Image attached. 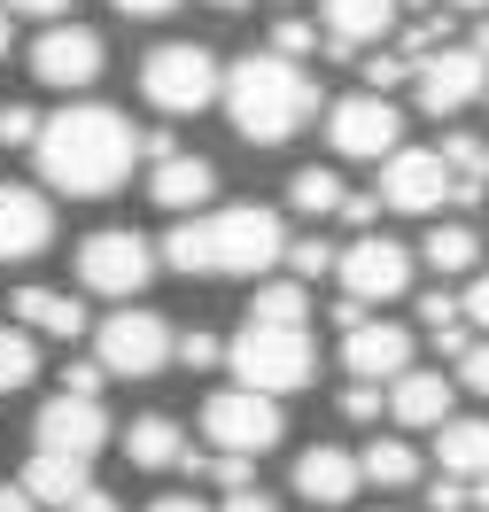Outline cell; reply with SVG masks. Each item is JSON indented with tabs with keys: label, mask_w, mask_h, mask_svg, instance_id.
<instances>
[{
	"label": "cell",
	"mask_w": 489,
	"mask_h": 512,
	"mask_svg": "<svg viewBox=\"0 0 489 512\" xmlns=\"http://www.w3.org/2000/svg\"><path fill=\"white\" fill-rule=\"evenodd\" d=\"M32 156H39V179L55 194L101 202V194H117L132 179V163H140V125H132L125 109H109V101H78V109H63V117L39 125Z\"/></svg>",
	"instance_id": "cell-1"
},
{
	"label": "cell",
	"mask_w": 489,
	"mask_h": 512,
	"mask_svg": "<svg viewBox=\"0 0 489 512\" xmlns=\"http://www.w3.org/2000/svg\"><path fill=\"white\" fill-rule=\"evenodd\" d=\"M156 256L187 280H264L280 256H288V225L257 210V202H233V210H195L156 241Z\"/></svg>",
	"instance_id": "cell-2"
},
{
	"label": "cell",
	"mask_w": 489,
	"mask_h": 512,
	"mask_svg": "<svg viewBox=\"0 0 489 512\" xmlns=\"http://www.w3.org/2000/svg\"><path fill=\"white\" fill-rule=\"evenodd\" d=\"M218 101H226L233 132H241L249 148H280V140H295V132L311 125L319 86H311V70L295 63V55L257 47V55H241V63L226 70V94Z\"/></svg>",
	"instance_id": "cell-3"
},
{
	"label": "cell",
	"mask_w": 489,
	"mask_h": 512,
	"mask_svg": "<svg viewBox=\"0 0 489 512\" xmlns=\"http://www.w3.org/2000/svg\"><path fill=\"white\" fill-rule=\"evenodd\" d=\"M226 373L241 388H264V396H295V388H311V373H319V342H311L303 326L249 319L226 342Z\"/></svg>",
	"instance_id": "cell-4"
},
{
	"label": "cell",
	"mask_w": 489,
	"mask_h": 512,
	"mask_svg": "<svg viewBox=\"0 0 489 512\" xmlns=\"http://www.w3.org/2000/svg\"><path fill=\"white\" fill-rule=\"evenodd\" d=\"M140 94L163 117H195V109H210V101L226 94V70L195 39H163V47H148V63H140Z\"/></svg>",
	"instance_id": "cell-5"
},
{
	"label": "cell",
	"mask_w": 489,
	"mask_h": 512,
	"mask_svg": "<svg viewBox=\"0 0 489 512\" xmlns=\"http://www.w3.org/2000/svg\"><path fill=\"white\" fill-rule=\"evenodd\" d=\"M156 241L148 233H132V225H101L78 241V288L86 295H109V303H132V295L156 280Z\"/></svg>",
	"instance_id": "cell-6"
},
{
	"label": "cell",
	"mask_w": 489,
	"mask_h": 512,
	"mask_svg": "<svg viewBox=\"0 0 489 512\" xmlns=\"http://www.w3.org/2000/svg\"><path fill=\"white\" fill-rule=\"evenodd\" d=\"M171 319L163 311H148V303H117L109 319L94 326V357L101 373H117V381H148V373H163L171 365Z\"/></svg>",
	"instance_id": "cell-7"
},
{
	"label": "cell",
	"mask_w": 489,
	"mask_h": 512,
	"mask_svg": "<svg viewBox=\"0 0 489 512\" xmlns=\"http://www.w3.org/2000/svg\"><path fill=\"white\" fill-rule=\"evenodd\" d=\"M280 435H288V412H280V396H264V388L233 381L202 404V443L210 450H249V458H264Z\"/></svg>",
	"instance_id": "cell-8"
},
{
	"label": "cell",
	"mask_w": 489,
	"mask_h": 512,
	"mask_svg": "<svg viewBox=\"0 0 489 512\" xmlns=\"http://www.w3.org/2000/svg\"><path fill=\"white\" fill-rule=\"evenodd\" d=\"M334 280H342V295L350 303H396V295L412 288V249L404 241H389V233H358L350 249L334 256Z\"/></svg>",
	"instance_id": "cell-9"
},
{
	"label": "cell",
	"mask_w": 489,
	"mask_h": 512,
	"mask_svg": "<svg viewBox=\"0 0 489 512\" xmlns=\"http://www.w3.org/2000/svg\"><path fill=\"white\" fill-rule=\"evenodd\" d=\"M109 63V47H101L94 24H47L32 39V78L39 86H55V94H86Z\"/></svg>",
	"instance_id": "cell-10"
},
{
	"label": "cell",
	"mask_w": 489,
	"mask_h": 512,
	"mask_svg": "<svg viewBox=\"0 0 489 512\" xmlns=\"http://www.w3.org/2000/svg\"><path fill=\"white\" fill-rule=\"evenodd\" d=\"M396 132H404V117H396L389 94H350L326 109V140H334V156H350V163L396 156Z\"/></svg>",
	"instance_id": "cell-11"
},
{
	"label": "cell",
	"mask_w": 489,
	"mask_h": 512,
	"mask_svg": "<svg viewBox=\"0 0 489 512\" xmlns=\"http://www.w3.org/2000/svg\"><path fill=\"white\" fill-rule=\"evenodd\" d=\"M412 86H420L427 117H458V109H474V101L489 94V55H474V47H435V55L412 70Z\"/></svg>",
	"instance_id": "cell-12"
},
{
	"label": "cell",
	"mask_w": 489,
	"mask_h": 512,
	"mask_svg": "<svg viewBox=\"0 0 489 512\" xmlns=\"http://www.w3.org/2000/svg\"><path fill=\"white\" fill-rule=\"evenodd\" d=\"M373 194L389 210H404V218H435L451 202V171H443L435 148H396V156H381V187Z\"/></svg>",
	"instance_id": "cell-13"
},
{
	"label": "cell",
	"mask_w": 489,
	"mask_h": 512,
	"mask_svg": "<svg viewBox=\"0 0 489 512\" xmlns=\"http://www.w3.org/2000/svg\"><path fill=\"white\" fill-rule=\"evenodd\" d=\"M109 443V412H101V396H47L32 419V450H70V458H94Z\"/></svg>",
	"instance_id": "cell-14"
},
{
	"label": "cell",
	"mask_w": 489,
	"mask_h": 512,
	"mask_svg": "<svg viewBox=\"0 0 489 512\" xmlns=\"http://www.w3.org/2000/svg\"><path fill=\"white\" fill-rule=\"evenodd\" d=\"M412 365V334L396 319H358V326H342V373L350 381H396Z\"/></svg>",
	"instance_id": "cell-15"
},
{
	"label": "cell",
	"mask_w": 489,
	"mask_h": 512,
	"mask_svg": "<svg viewBox=\"0 0 489 512\" xmlns=\"http://www.w3.org/2000/svg\"><path fill=\"white\" fill-rule=\"evenodd\" d=\"M55 241V210L47 194L24 187V179H0V264H24Z\"/></svg>",
	"instance_id": "cell-16"
},
{
	"label": "cell",
	"mask_w": 489,
	"mask_h": 512,
	"mask_svg": "<svg viewBox=\"0 0 489 512\" xmlns=\"http://www.w3.org/2000/svg\"><path fill=\"white\" fill-rule=\"evenodd\" d=\"M210 194H218V171L202 156H163V163H148V202L156 210H171V218H195V210H210Z\"/></svg>",
	"instance_id": "cell-17"
},
{
	"label": "cell",
	"mask_w": 489,
	"mask_h": 512,
	"mask_svg": "<svg viewBox=\"0 0 489 512\" xmlns=\"http://www.w3.org/2000/svg\"><path fill=\"white\" fill-rule=\"evenodd\" d=\"M358 458L350 450H334V443H311L303 458H295V497L303 505H350L358 497Z\"/></svg>",
	"instance_id": "cell-18"
},
{
	"label": "cell",
	"mask_w": 489,
	"mask_h": 512,
	"mask_svg": "<svg viewBox=\"0 0 489 512\" xmlns=\"http://www.w3.org/2000/svg\"><path fill=\"white\" fill-rule=\"evenodd\" d=\"M396 32V0H326V55H358Z\"/></svg>",
	"instance_id": "cell-19"
},
{
	"label": "cell",
	"mask_w": 489,
	"mask_h": 512,
	"mask_svg": "<svg viewBox=\"0 0 489 512\" xmlns=\"http://www.w3.org/2000/svg\"><path fill=\"white\" fill-rule=\"evenodd\" d=\"M389 419H396V427H412V435L443 427V419H451V381H443V373H412V365H404V373L389 381Z\"/></svg>",
	"instance_id": "cell-20"
},
{
	"label": "cell",
	"mask_w": 489,
	"mask_h": 512,
	"mask_svg": "<svg viewBox=\"0 0 489 512\" xmlns=\"http://www.w3.org/2000/svg\"><path fill=\"white\" fill-rule=\"evenodd\" d=\"M24 489L39 505H78V489H94V458H70V450H32L24 458Z\"/></svg>",
	"instance_id": "cell-21"
},
{
	"label": "cell",
	"mask_w": 489,
	"mask_h": 512,
	"mask_svg": "<svg viewBox=\"0 0 489 512\" xmlns=\"http://www.w3.org/2000/svg\"><path fill=\"white\" fill-rule=\"evenodd\" d=\"M16 319L47 334V342H78L86 334V303L78 295H55V288H16Z\"/></svg>",
	"instance_id": "cell-22"
},
{
	"label": "cell",
	"mask_w": 489,
	"mask_h": 512,
	"mask_svg": "<svg viewBox=\"0 0 489 512\" xmlns=\"http://www.w3.org/2000/svg\"><path fill=\"white\" fill-rule=\"evenodd\" d=\"M435 466L451 481L489 474V419H443V427H435Z\"/></svg>",
	"instance_id": "cell-23"
},
{
	"label": "cell",
	"mask_w": 489,
	"mask_h": 512,
	"mask_svg": "<svg viewBox=\"0 0 489 512\" xmlns=\"http://www.w3.org/2000/svg\"><path fill=\"white\" fill-rule=\"evenodd\" d=\"M179 450H187V435H179V419H163V412H148V419L125 427V458L140 466V474H171Z\"/></svg>",
	"instance_id": "cell-24"
},
{
	"label": "cell",
	"mask_w": 489,
	"mask_h": 512,
	"mask_svg": "<svg viewBox=\"0 0 489 512\" xmlns=\"http://www.w3.org/2000/svg\"><path fill=\"white\" fill-rule=\"evenodd\" d=\"M435 156H443V171H451V202H482L489 194V140L482 132H451Z\"/></svg>",
	"instance_id": "cell-25"
},
{
	"label": "cell",
	"mask_w": 489,
	"mask_h": 512,
	"mask_svg": "<svg viewBox=\"0 0 489 512\" xmlns=\"http://www.w3.org/2000/svg\"><path fill=\"white\" fill-rule=\"evenodd\" d=\"M358 474L373 481V489H412V481H420V450L381 435V443H365V450H358Z\"/></svg>",
	"instance_id": "cell-26"
},
{
	"label": "cell",
	"mask_w": 489,
	"mask_h": 512,
	"mask_svg": "<svg viewBox=\"0 0 489 512\" xmlns=\"http://www.w3.org/2000/svg\"><path fill=\"white\" fill-rule=\"evenodd\" d=\"M249 319H264V326H303L311 319V288H303V280H264L257 295H249Z\"/></svg>",
	"instance_id": "cell-27"
},
{
	"label": "cell",
	"mask_w": 489,
	"mask_h": 512,
	"mask_svg": "<svg viewBox=\"0 0 489 512\" xmlns=\"http://www.w3.org/2000/svg\"><path fill=\"white\" fill-rule=\"evenodd\" d=\"M24 381H39V342L32 326H0V396H16Z\"/></svg>",
	"instance_id": "cell-28"
},
{
	"label": "cell",
	"mask_w": 489,
	"mask_h": 512,
	"mask_svg": "<svg viewBox=\"0 0 489 512\" xmlns=\"http://www.w3.org/2000/svg\"><path fill=\"white\" fill-rule=\"evenodd\" d=\"M420 256L435 264V272H474V256H482V241H474V225H435Z\"/></svg>",
	"instance_id": "cell-29"
},
{
	"label": "cell",
	"mask_w": 489,
	"mask_h": 512,
	"mask_svg": "<svg viewBox=\"0 0 489 512\" xmlns=\"http://www.w3.org/2000/svg\"><path fill=\"white\" fill-rule=\"evenodd\" d=\"M342 179H334V171H295L288 179V202L295 210H303V218H334V210H342Z\"/></svg>",
	"instance_id": "cell-30"
},
{
	"label": "cell",
	"mask_w": 489,
	"mask_h": 512,
	"mask_svg": "<svg viewBox=\"0 0 489 512\" xmlns=\"http://www.w3.org/2000/svg\"><path fill=\"white\" fill-rule=\"evenodd\" d=\"M334 256H342V249H326V241H311V233H303V241H288V256H280V264H288L295 280L311 288V280H326V272H334Z\"/></svg>",
	"instance_id": "cell-31"
},
{
	"label": "cell",
	"mask_w": 489,
	"mask_h": 512,
	"mask_svg": "<svg viewBox=\"0 0 489 512\" xmlns=\"http://www.w3.org/2000/svg\"><path fill=\"white\" fill-rule=\"evenodd\" d=\"M171 357H179V365H187V373H210V365H226V342H218V334H179V342H171Z\"/></svg>",
	"instance_id": "cell-32"
},
{
	"label": "cell",
	"mask_w": 489,
	"mask_h": 512,
	"mask_svg": "<svg viewBox=\"0 0 489 512\" xmlns=\"http://www.w3.org/2000/svg\"><path fill=\"white\" fill-rule=\"evenodd\" d=\"M39 125H47V117H39L32 101H8V109H0V148H32Z\"/></svg>",
	"instance_id": "cell-33"
},
{
	"label": "cell",
	"mask_w": 489,
	"mask_h": 512,
	"mask_svg": "<svg viewBox=\"0 0 489 512\" xmlns=\"http://www.w3.org/2000/svg\"><path fill=\"white\" fill-rule=\"evenodd\" d=\"M412 55H404V47H396V55H373V63H365V94H389V86H404V78H412Z\"/></svg>",
	"instance_id": "cell-34"
},
{
	"label": "cell",
	"mask_w": 489,
	"mask_h": 512,
	"mask_svg": "<svg viewBox=\"0 0 489 512\" xmlns=\"http://www.w3.org/2000/svg\"><path fill=\"white\" fill-rule=\"evenodd\" d=\"M381 412H389L381 381H350V388H342V419H381Z\"/></svg>",
	"instance_id": "cell-35"
},
{
	"label": "cell",
	"mask_w": 489,
	"mask_h": 512,
	"mask_svg": "<svg viewBox=\"0 0 489 512\" xmlns=\"http://www.w3.org/2000/svg\"><path fill=\"white\" fill-rule=\"evenodd\" d=\"M427 334H435V350L451 357V365H458V357H466V350H474V342H482V334H474V326H466V319H443V326H427Z\"/></svg>",
	"instance_id": "cell-36"
},
{
	"label": "cell",
	"mask_w": 489,
	"mask_h": 512,
	"mask_svg": "<svg viewBox=\"0 0 489 512\" xmlns=\"http://www.w3.org/2000/svg\"><path fill=\"white\" fill-rule=\"evenodd\" d=\"M381 210H389L381 194H342V210H334V218H342V225H358V233H373V218H381Z\"/></svg>",
	"instance_id": "cell-37"
},
{
	"label": "cell",
	"mask_w": 489,
	"mask_h": 512,
	"mask_svg": "<svg viewBox=\"0 0 489 512\" xmlns=\"http://www.w3.org/2000/svg\"><path fill=\"white\" fill-rule=\"evenodd\" d=\"M272 47L303 63V55H311V24H303V16H280V24H272Z\"/></svg>",
	"instance_id": "cell-38"
},
{
	"label": "cell",
	"mask_w": 489,
	"mask_h": 512,
	"mask_svg": "<svg viewBox=\"0 0 489 512\" xmlns=\"http://www.w3.org/2000/svg\"><path fill=\"white\" fill-rule=\"evenodd\" d=\"M458 388H474V396H489V342H474V350L458 357Z\"/></svg>",
	"instance_id": "cell-39"
},
{
	"label": "cell",
	"mask_w": 489,
	"mask_h": 512,
	"mask_svg": "<svg viewBox=\"0 0 489 512\" xmlns=\"http://www.w3.org/2000/svg\"><path fill=\"white\" fill-rule=\"evenodd\" d=\"M458 311H466V326H482V334H489V272H482V280H466Z\"/></svg>",
	"instance_id": "cell-40"
},
{
	"label": "cell",
	"mask_w": 489,
	"mask_h": 512,
	"mask_svg": "<svg viewBox=\"0 0 489 512\" xmlns=\"http://www.w3.org/2000/svg\"><path fill=\"white\" fill-rule=\"evenodd\" d=\"M101 381H109V373H101V357H94V365H70V373H63L70 396H101Z\"/></svg>",
	"instance_id": "cell-41"
},
{
	"label": "cell",
	"mask_w": 489,
	"mask_h": 512,
	"mask_svg": "<svg viewBox=\"0 0 489 512\" xmlns=\"http://www.w3.org/2000/svg\"><path fill=\"white\" fill-rule=\"evenodd\" d=\"M218 512H280V505H272L264 489H226V497H218Z\"/></svg>",
	"instance_id": "cell-42"
},
{
	"label": "cell",
	"mask_w": 489,
	"mask_h": 512,
	"mask_svg": "<svg viewBox=\"0 0 489 512\" xmlns=\"http://www.w3.org/2000/svg\"><path fill=\"white\" fill-rule=\"evenodd\" d=\"M0 512H47V505H39L24 481H0Z\"/></svg>",
	"instance_id": "cell-43"
},
{
	"label": "cell",
	"mask_w": 489,
	"mask_h": 512,
	"mask_svg": "<svg viewBox=\"0 0 489 512\" xmlns=\"http://www.w3.org/2000/svg\"><path fill=\"white\" fill-rule=\"evenodd\" d=\"M63 512H125V505H117V497L94 481V489H78V505H63Z\"/></svg>",
	"instance_id": "cell-44"
},
{
	"label": "cell",
	"mask_w": 489,
	"mask_h": 512,
	"mask_svg": "<svg viewBox=\"0 0 489 512\" xmlns=\"http://www.w3.org/2000/svg\"><path fill=\"white\" fill-rule=\"evenodd\" d=\"M163 156H179V140L171 132H140V163H163Z\"/></svg>",
	"instance_id": "cell-45"
},
{
	"label": "cell",
	"mask_w": 489,
	"mask_h": 512,
	"mask_svg": "<svg viewBox=\"0 0 489 512\" xmlns=\"http://www.w3.org/2000/svg\"><path fill=\"white\" fill-rule=\"evenodd\" d=\"M420 319H427V326H443V319H466V311H458L451 295H420Z\"/></svg>",
	"instance_id": "cell-46"
},
{
	"label": "cell",
	"mask_w": 489,
	"mask_h": 512,
	"mask_svg": "<svg viewBox=\"0 0 489 512\" xmlns=\"http://www.w3.org/2000/svg\"><path fill=\"white\" fill-rule=\"evenodd\" d=\"M0 8H8V16H63L70 0H0Z\"/></svg>",
	"instance_id": "cell-47"
},
{
	"label": "cell",
	"mask_w": 489,
	"mask_h": 512,
	"mask_svg": "<svg viewBox=\"0 0 489 512\" xmlns=\"http://www.w3.org/2000/svg\"><path fill=\"white\" fill-rule=\"evenodd\" d=\"M109 8H125V16H171L179 0H109Z\"/></svg>",
	"instance_id": "cell-48"
},
{
	"label": "cell",
	"mask_w": 489,
	"mask_h": 512,
	"mask_svg": "<svg viewBox=\"0 0 489 512\" xmlns=\"http://www.w3.org/2000/svg\"><path fill=\"white\" fill-rule=\"evenodd\" d=\"M148 512H218V505H202V497H156Z\"/></svg>",
	"instance_id": "cell-49"
},
{
	"label": "cell",
	"mask_w": 489,
	"mask_h": 512,
	"mask_svg": "<svg viewBox=\"0 0 489 512\" xmlns=\"http://www.w3.org/2000/svg\"><path fill=\"white\" fill-rule=\"evenodd\" d=\"M474 55H489V16H482V24H474Z\"/></svg>",
	"instance_id": "cell-50"
},
{
	"label": "cell",
	"mask_w": 489,
	"mask_h": 512,
	"mask_svg": "<svg viewBox=\"0 0 489 512\" xmlns=\"http://www.w3.org/2000/svg\"><path fill=\"white\" fill-rule=\"evenodd\" d=\"M0 55H8V8H0Z\"/></svg>",
	"instance_id": "cell-51"
},
{
	"label": "cell",
	"mask_w": 489,
	"mask_h": 512,
	"mask_svg": "<svg viewBox=\"0 0 489 512\" xmlns=\"http://www.w3.org/2000/svg\"><path fill=\"white\" fill-rule=\"evenodd\" d=\"M210 8H226V16H233V8H249V0H210Z\"/></svg>",
	"instance_id": "cell-52"
},
{
	"label": "cell",
	"mask_w": 489,
	"mask_h": 512,
	"mask_svg": "<svg viewBox=\"0 0 489 512\" xmlns=\"http://www.w3.org/2000/svg\"><path fill=\"white\" fill-rule=\"evenodd\" d=\"M451 8H489V0H451Z\"/></svg>",
	"instance_id": "cell-53"
},
{
	"label": "cell",
	"mask_w": 489,
	"mask_h": 512,
	"mask_svg": "<svg viewBox=\"0 0 489 512\" xmlns=\"http://www.w3.org/2000/svg\"><path fill=\"white\" fill-rule=\"evenodd\" d=\"M482 101H489V94H482Z\"/></svg>",
	"instance_id": "cell-54"
}]
</instances>
